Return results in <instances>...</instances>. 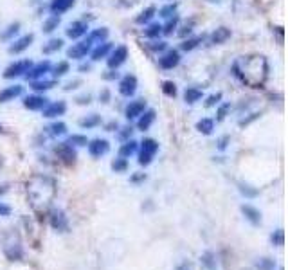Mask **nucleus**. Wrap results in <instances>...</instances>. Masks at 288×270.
<instances>
[{
  "instance_id": "1",
  "label": "nucleus",
  "mask_w": 288,
  "mask_h": 270,
  "mask_svg": "<svg viewBox=\"0 0 288 270\" xmlns=\"http://www.w3.org/2000/svg\"><path fill=\"white\" fill-rule=\"evenodd\" d=\"M56 194V182L47 175H34L27 182V196L34 205H49Z\"/></svg>"
},
{
  "instance_id": "2",
  "label": "nucleus",
  "mask_w": 288,
  "mask_h": 270,
  "mask_svg": "<svg viewBox=\"0 0 288 270\" xmlns=\"http://www.w3.org/2000/svg\"><path fill=\"white\" fill-rule=\"evenodd\" d=\"M157 152H159V142L155 141V139L151 137H146L142 139L141 142H139V150H137V162L139 166H150L151 162H153V159H155Z\"/></svg>"
},
{
  "instance_id": "3",
  "label": "nucleus",
  "mask_w": 288,
  "mask_h": 270,
  "mask_svg": "<svg viewBox=\"0 0 288 270\" xmlns=\"http://www.w3.org/2000/svg\"><path fill=\"white\" fill-rule=\"evenodd\" d=\"M92 47H94V45L87 38L76 40V43H72L71 47L67 49V58H69V60H76V62H83L90 54Z\"/></svg>"
},
{
  "instance_id": "4",
  "label": "nucleus",
  "mask_w": 288,
  "mask_h": 270,
  "mask_svg": "<svg viewBox=\"0 0 288 270\" xmlns=\"http://www.w3.org/2000/svg\"><path fill=\"white\" fill-rule=\"evenodd\" d=\"M128 58H130V51H128L126 45H113L108 58H106V65H108V69L117 71L119 67H123L126 63Z\"/></svg>"
},
{
  "instance_id": "5",
  "label": "nucleus",
  "mask_w": 288,
  "mask_h": 270,
  "mask_svg": "<svg viewBox=\"0 0 288 270\" xmlns=\"http://www.w3.org/2000/svg\"><path fill=\"white\" fill-rule=\"evenodd\" d=\"M180 60H182V56H180V51L168 47L164 52H161V54H159V58H157V63H159V67H161L162 71H173L175 67H179Z\"/></svg>"
},
{
  "instance_id": "6",
  "label": "nucleus",
  "mask_w": 288,
  "mask_h": 270,
  "mask_svg": "<svg viewBox=\"0 0 288 270\" xmlns=\"http://www.w3.org/2000/svg\"><path fill=\"white\" fill-rule=\"evenodd\" d=\"M31 65H33L31 60H16V62L9 63V65L5 67L2 78L4 80H14V78L25 76V72L31 69Z\"/></svg>"
},
{
  "instance_id": "7",
  "label": "nucleus",
  "mask_w": 288,
  "mask_h": 270,
  "mask_svg": "<svg viewBox=\"0 0 288 270\" xmlns=\"http://www.w3.org/2000/svg\"><path fill=\"white\" fill-rule=\"evenodd\" d=\"M137 87H139V80H137V76H135V74H124V76L119 80L117 90H119V94L123 95V97L130 99V97H133V95H135V92H137Z\"/></svg>"
},
{
  "instance_id": "8",
  "label": "nucleus",
  "mask_w": 288,
  "mask_h": 270,
  "mask_svg": "<svg viewBox=\"0 0 288 270\" xmlns=\"http://www.w3.org/2000/svg\"><path fill=\"white\" fill-rule=\"evenodd\" d=\"M51 67H52V62L51 60H42V62L38 63H33L31 69L25 72V80L27 81H36V80H43V78L51 74Z\"/></svg>"
},
{
  "instance_id": "9",
  "label": "nucleus",
  "mask_w": 288,
  "mask_h": 270,
  "mask_svg": "<svg viewBox=\"0 0 288 270\" xmlns=\"http://www.w3.org/2000/svg\"><path fill=\"white\" fill-rule=\"evenodd\" d=\"M54 153H56V157L65 164V166H74L76 164L78 153H76V148H72L71 144L60 142L58 146H54Z\"/></svg>"
},
{
  "instance_id": "10",
  "label": "nucleus",
  "mask_w": 288,
  "mask_h": 270,
  "mask_svg": "<svg viewBox=\"0 0 288 270\" xmlns=\"http://www.w3.org/2000/svg\"><path fill=\"white\" fill-rule=\"evenodd\" d=\"M34 42V34L29 33V34H22V36H18V38H14L13 42H9V47H7V52L9 54H22V52L27 51L31 45H33Z\"/></svg>"
},
{
  "instance_id": "11",
  "label": "nucleus",
  "mask_w": 288,
  "mask_h": 270,
  "mask_svg": "<svg viewBox=\"0 0 288 270\" xmlns=\"http://www.w3.org/2000/svg\"><path fill=\"white\" fill-rule=\"evenodd\" d=\"M87 33H89V22L85 20H74L72 24H69V27L65 29V36L71 40H81L85 38Z\"/></svg>"
},
{
  "instance_id": "12",
  "label": "nucleus",
  "mask_w": 288,
  "mask_h": 270,
  "mask_svg": "<svg viewBox=\"0 0 288 270\" xmlns=\"http://www.w3.org/2000/svg\"><path fill=\"white\" fill-rule=\"evenodd\" d=\"M87 150H89L90 157L99 159V157L106 155V153L110 152V141L101 139V137H96V139H92V141L87 142Z\"/></svg>"
},
{
  "instance_id": "13",
  "label": "nucleus",
  "mask_w": 288,
  "mask_h": 270,
  "mask_svg": "<svg viewBox=\"0 0 288 270\" xmlns=\"http://www.w3.org/2000/svg\"><path fill=\"white\" fill-rule=\"evenodd\" d=\"M146 108H148L146 99H142V97H139V99H133V101H130L126 106H124V117H126L130 123H132V121H137V117Z\"/></svg>"
},
{
  "instance_id": "14",
  "label": "nucleus",
  "mask_w": 288,
  "mask_h": 270,
  "mask_svg": "<svg viewBox=\"0 0 288 270\" xmlns=\"http://www.w3.org/2000/svg\"><path fill=\"white\" fill-rule=\"evenodd\" d=\"M49 223L51 227L58 232H69V218L67 214L63 213L62 209H52L51 214H49Z\"/></svg>"
},
{
  "instance_id": "15",
  "label": "nucleus",
  "mask_w": 288,
  "mask_h": 270,
  "mask_svg": "<svg viewBox=\"0 0 288 270\" xmlns=\"http://www.w3.org/2000/svg\"><path fill=\"white\" fill-rule=\"evenodd\" d=\"M24 85L20 83H13V85H7L4 89L0 90V104H5V103H11V101L18 99L24 95Z\"/></svg>"
},
{
  "instance_id": "16",
  "label": "nucleus",
  "mask_w": 288,
  "mask_h": 270,
  "mask_svg": "<svg viewBox=\"0 0 288 270\" xmlns=\"http://www.w3.org/2000/svg\"><path fill=\"white\" fill-rule=\"evenodd\" d=\"M22 103H24L25 110H31V112H42V110L47 106L49 99L43 94H31V95H25Z\"/></svg>"
},
{
  "instance_id": "17",
  "label": "nucleus",
  "mask_w": 288,
  "mask_h": 270,
  "mask_svg": "<svg viewBox=\"0 0 288 270\" xmlns=\"http://www.w3.org/2000/svg\"><path fill=\"white\" fill-rule=\"evenodd\" d=\"M112 49H113V43L110 42V40H106V42L94 45V47H92V51H90V54H89L90 62L96 63V62H101V60H106Z\"/></svg>"
},
{
  "instance_id": "18",
  "label": "nucleus",
  "mask_w": 288,
  "mask_h": 270,
  "mask_svg": "<svg viewBox=\"0 0 288 270\" xmlns=\"http://www.w3.org/2000/svg\"><path fill=\"white\" fill-rule=\"evenodd\" d=\"M65 114H67L65 101H52V103H47V106L42 110V115L45 119H58Z\"/></svg>"
},
{
  "instance_id": "19",
  "label": "nucleus",
  "mask_w": 288,
  "mask_h": 270,
  "mask_svg": "<svg viewBox=\"0 0 288 270\" xmlns=\"http://www.w3.org/2000/svg\"><path fill=\"white\" fill-rule=\"evenodd\" d=\"M157 112L153 108H146L141 115L137 117V130L139 132H148L151 128V124L155 123Z\"/></svg>"
},
{
  "instance_id": "20",
  "label": "nucleus",
  "mask_w": 288,
  "mask_h": 270,
  "mask_svg": "<svg viewBox=\"0 0 288 270\" xmlns=\"http://www.w3.org/2000/svg\"><path fill=\"white\" fill-rule=\"evenodd\" d=\"M241 213H243L245 220L251 223V225H254V227L261 225V211H260V209H256L254 205L243 204V205H241Z\"/></svg>"
},
{
  "instance_id": "21",
  "label": "nucleus",
  "mask_w": 288,
  "mask_h": 270,
  "mask_svg": "<svg viewBox=\"0 0 288 270\" xmlns=\"http://www.w3.org/2000/svg\"><path fill=\"white\" fill-rule=\"evenodd\" d=\"M232 36V31L229 27H225V25H222V27H216L211 33V36H209V40H211V43L213 45H222V43H225L227 40H231Z\"/></svg>"
},
{
  "instance_id": "22",
  "label": "nucleus",
  "mask_w": 288,
  "mask_h": 270,
  "mask_svg": "<svg viewBox=\"0 0 288 270\" xmlns=\"http://www.w3.org/2000/svg\"><path fill=\"white\" fill-rule=\"evenodd\" d=\"M110 38V29L108 27H99V29H92L87 33V40H89L92 45H97V43H103Z\"/></svg>"
},
{
  "instance_id": "23",
  "label": "nucleus",
  "mask_w": 288,
  "mask_h": 270,
  "mask_svg": "<svg viewBox=\"0 0 288 270\" xmlns=\"http://www.w3.org/2000/svg\"><path fill=\"white\" fill-rule=\"evenodd\" d=\"M76 0H52L51 5H49V9H51V14H58V16H62L63 13L67 11H71L74 7Z\"/></svg>"
},
{
  "instance_id": "24",
  "label": "nucleus",
  "mask_w": 288,
  "mask_h": 270,
  "mask_svg": "<svg viewBox=\"0 0 288 270\" xmlns=\"http://www.w3.org/2000/svg\"><path fill=\"white\" fill-rule=\"evenodd\" d=\"M78 124H80V128L83 130H94L103 124V117H101L99 114H89L85 115V117H81L80 121H78Z\"/></svg>"
},
{
  "instance_id": "25",
  "label": "nucleus",
  "mask_w": 288,
  "mask_h": 270,
  "mask_svg": "<svg viewBox=\"0 0 288 270\" xmlns=\"http://www.w3.org/2000/svg\"><path fill=\"white\" fill-rule=\"evenodd\" d=\"M203 99V90L200 87H186L184 90V103L186 104H196Z\"/></svg>"
},
{
  "instance_id": "26",
  "label": "nucleus",
  "mask_w": 288,
  "mask_h": 270,
  "mask_svg": "<svg viewBox=\"0 0 288 270\" xmlns=\"http://www.w3.org/2000/svg\"><path fill=\"white\" fill-rule=\"evenodd\" d=\"M155 16H157V7L155 5H148V7H144V9L135 16V24L146 25V24H150V22H153Z\"/></svg>"
},
{
  "instance_id": "27",
  "label": "nucleus",
  "mask_w": 288,
  "mask_h": 270,
  "mask_svg": "<svg viewBox=\"0 0 288 270\" xmlns=\"http://www.w3.org/2000/svg\"><path fill=\"white\" fill-rule=\"evenodd\" d=\"M56 87V80H36V81H31V90H33L34 94H43V92H47V90L54 89Z\"/></svg>"
},
{
  "instance_id": "28",
  "label": "nucleus",
  "mask_w": 288,
  "mask_h": 270,
  "mask_svg": "<svg viewBox=\"0 0 288 270\" xmlns=\"http://www.w3.org/2000/svg\"><path fill=\"white\" fill-rule=\"evenodd\" d=\"M20 29H22V24H20V22H13V24H9L0 33V40H2V42H13V40L18 36Z\"/></svg>"
},
{
  "instance_id": "29",
  "label": "nucleus",
  "mask_w": 288,
  "mask_h": 270,
  "mask_svg": "<svg viewBox=\"0 0 288 270\" xmlns=\"http://www.w3.org/2000/svg\"><path fill=\"white\" fill-rule=\"evenodd\" d=\"M4 252H5V256L9 258V261H18V260H22V256H24V251H22V247H20V242L5 243Z\"/></svg>"
},
{
  "instance_id": "30",
  "label": "nucleus",
  "mask_w": 288,
  "mask_h": 270,
  "mask_svg": "<svg viewBox=\"0 0 288 270\" xmlns=\"http://www.w3.org/2000/svg\"><path fill=\"white\" fill-rule=\"evenodd\" d=\"M71 72V63H69V60H62V62L58 63H52L51 67V74L54 80H60V78H63L65 74H69Z\"/></svg>"
},
{
  "instance_id": "31",
  "label": "nucleus",
  "mask_w": 288,
  "mask_h": 270,
  "mask_svg": "<svg viewBox=\"0 0 288 270\" xmlns=\"http://www.w3.org/2000/svg\"><path fill=\"white\" fill-rule=\"evenodd\" d=\"M139 150V142L135 139H130V141H124L119 148V157H124V159H130L132 155H135Z\"/></svg>"
},
{
  "instance_id": "32",
  "label": "nucleus",
  "mask_w": 288,
  "mask_h": 270,
  "mask_svg": "<svg viewBox=\"0 0 288 270\" xmlns=\"http://www.w3.org/2000/svg\"><path fill=\"white\" fill-rule=\"evenodd\" d=\"M142 34H144L148 40H159V36H162V24H159V22H150V24L144 25Z\"/></svg>"
},
{
  "instance_id": "33",
  "label": "nucleus",
  "mask_w": 288,
  "mask_h": 270,
  "mask_svg": "<svg viewBox=\"0 0 288 270\" xmlns=\"http://www.w3.org/2000/svg\"><path fill=\"white\" fill-rule=\"evenodd\" d=\"M60 24H62V16H58V14H51L47 20H43L42 31L45 34H52L58 27H60Z\"/></svg>"
},
{
  "instance_id": "34",
  "label": "nucleus",
  "mask_w": 288,
  "mask_h": 270,
  "mask_svg": "<svg viewBox=\"0 0 288 270\" xmlns=\"http://www.w3.org/2000/svg\"><path fill=\"white\" fill-rule=\"evenodd\" d=\"M200 261H202V267L205 270H218V260L216 254L213 251H205L200 256Z\"/></svg>"
},
{
  "instance_id": "35",
  "label": "nucleus",
  "mask_w": 288,
  "mask_h": 270,
  "mask_svg": "<svg viewBox=\"0 0 288 270\" xmlns=\"http://www.w3.org/2000/svg\"><path fill=\"white\" fill-rule=\"evenodd\" d=\"M214 126H216V123H214V119L211 117H202L198 123H196V130H198L202 135H213Z\"/></svg>"
},
{
  "instance_id": "36",
  "label": "nucleus",
  "mask_w": 288,
  "mask_h": 270,
  "mask_svg": "<svg viewBox=\"0 0 288 270\" xmlns=\"http://www.w3.org/2000/svg\"><path fill=\"white\" fill-rule=\"evenodd\" d=\"M63 45H65L63 38H51L47 43H43L42 52L43 54H56L58 51H62Z\"/></svg>"
},
{
  "instance_id": "37",
  "label": "nucleus",
  "mask_w": 288,
  "mask_h": 270,
  "mask_svg": "<svg viewBox=\"0 0 288 270\" xmlns=\"http://www.w3.org/2000/svg\"><path fill=\"white\" fill-rule=\"evenodd\" d=\"M180 24V16L179 14H175V16H171V18H168L162 24V34L164 36H173V34L177 33V27H179Z\"/></svg>"
},
{
  "instance_id": "38",
  "label": "nucleus",
  "mask_w": 288,
  "mask_h": 270,
  "mask_svg": "<svg viewBox=\"0 0 288 270\" xmlns=\"http://www.w3.org/2000/svg\"><path fill=\"white\" fill-rule=\"evenodd\" d=\"M200 43H202V36H188V38H184L180 42V51L191 52L198 47Z\"/></svg>"
},
{
  "instance_id": "39",
  "label": "nucleus",
  "mask_w": 288,
  "mask_h": 270,
  "mask_svg": "<svg viewBox=\"0 0 288 270\" xmlns=\"http://www.w3.org/2000/svg\"><path fill=\"white\" fill-rule=\"evenodd\" d=\"M45 130H47V133L51 137H62V135L67 133V124L62 123V121H54V123L49 124Z\"/></svg>"
},
{
  "instance_id": "40",
  "label": "nucleus",
  "mask_w": 288,
  "mask_h": 270,
  "mask_svg": "<svg viewBox=\"0 0 288 270\" xmlns=\"http://www.w3.org/2000/svg\"><path fill=\"white\" fill-rule=\"evenodd\" d=\"M110 168H112L115 173H126L128 168H130V162H128V159H124V157H117V159L112 161Z\"/></svg>"
},
{
  "instance_id": "41",
  "label": "nucleus",
  "mask_w": 288,
  "mask_h": 270,
  "mask_svg": "<svg viewBox=\"0 0 288 270\" xmlns=\"http://www.w3.org/2000/svg\"><path fill=\"white\" fill-rule=\"evenodd\" d=\"M231 110H232V104L231 103H220L216 106V123H222V121H225L227 115L231 114Z\"/></svg>"
},
{
  "instance_id": "42",
  "label": "nucleus",
  "mask_w": 288,
  "mask_h": 270,
  "mask_svg": "<svg viewBox=\"0 0 288 270\" xmlns=\"http://www.w3.org/2000/svg\"><path fill=\"white\" fill-rule=\"evenodd\" d=\"M177 9H179V4H166V5H162L161 9L157 11V14H159L161 18L168 20V18H171V16H175Z\"/></svg>"
},
{
  "instance_id": "43",
  "label": "nucleus",
  "mask_w": 288,
  "mask_h": 270,
  "mask_svg": "<svg viewBox=\"0 0 288 270\" xmlns=\"http://www.w3.org/2000/svg\"><path fill=\"white\" fill-rule=\"evenodd\" d=\"M161 89H162V94H164L166 97H177V94H179L175 81H171V80L162 81V87H161Z\"/></svg>"
},
{
  "instance_id": "44",
  "label": "nucleus",
  "mask_w": 288,
  "mask_h": 270,
  "mask_svg": "<svg viewBox=\"0 0 288 270\" xmlns=\"http://www.w3.org/2000/svg\"><path fill=\"white\" fill-rule=\"evenodd\" d=\"M67 144H71L72 148H81V146H87V142H89V139L85 137V135H81V133H72L71 137L67 139Z\"/></svg>"
},
{
  "instance_id": "45",
  "label": "nucleus",
  "mask_w": 288,
  "mask_h": 270,
  "mask_svg": "<svg viewBox=\"0 0 288 270\" xmlns=\"http://www.w3.org/2000/svg\"><path fill=\"white\" fill-rule=\"evenodd\" d=\"M193 29H194V20H191V22H186L184 25L179 24L175 34H179L180 38L184 40V38H188V36H191V34H193Z\"/></svg>"
},
{
  "instance_id": "46",
  "label": "nucleus",
  "mask_w": 288,
  "mask_h": 270,
  "mask_svg": "<svg viewBox=\"0 0 288 270\" xmlns=\"http://www.w3.org/2000/svg\"><path fill=\"white\" fill-rule=\"evenodd\" d=\"M148 49L151 52H155V54H161V52H164L168 49V42H164V40H150Z\"/></svg>"
},
{
  "instance_id": "47",
  "label": "nucleus",
  "mask_w": 288,
  "mask_h": 270,
  "mask_svg": "<svg viewBox=\"0 0 288 270\" xmlns=\"http://www.w3.org/2000/svg\"><path fill=\"white\" fill-rule=\"evenodd\" d=\"M222 99H223V94H222V92L211 94V95L207 97V99L203 101V106H205V108H216L218 104L222 103Z\"/></svg>"
},
{
  "instance_id": "48",
  "label": "nucleus",
  "mask_w": 288,
  "mask_h": 270,
  "mask_svg": "<svg viewBox=\"0 0 288 270\" xmlns=\"http://www.w3.org/2000/svg\"><path fill=\"white\" fill-rule=\"evenodd\" d=\"M258 270H274L276 269V261L272 258H260L258 263H256Z\"/></svg>"
},
{
  "instance_id": "49",
  "label": "nucleus",
  "mask_w": 288,
  "mask_h": 270,
  "mask_svg": "<svg viewBox=\"0 0 288 270\" xmlns=\"http://www.w3.org/2000/svg\"><path fill=\"white\" fill-rule=\"evenodd\" d=\"M240 193L243 194L245 198H256V196L260 194V191L254 189V187L249 185V184H240Z\"/></svg>"
},
{
  "instance_id": "50",
  "label": "nucleus",
  "mask_w": 288,
  "mask_h": 270,
  "mask_svg": "<svg viewBox=\"0 0 288 270\" xmlns=\"http://www.w3.org/2000/svg\"><path fill=\"white\" fill-rule=\"evenodd\" d=\"M270 242H272V245H276V247H283V243H285V232H283V229H278V231L272 232V236H270Z\"/></svg>"
},
{
  "instance_id": "51",
  "label": "nucleus",
  "mask_w": 288,
  "mask_h": 270,
  "mask_svg": "<svg viewBox=\"0 0 288 270\" xmlns=\"http://www.w3.org/2000/svg\"><path fill=\"white\" fill-rule=\"evenodd\" d=\"M133 132L135 130L132 128V126H124V128H121V132H119V141L124 142V141H130L133 135Z\"/></svg>"
},
{
  "instance_id": "52",
  "label": "nucleus",
  "mask_w": 288,
  "mask_h": 270,
  "mask_svg": "<svg viewBox=\"0 0 288 270\" xmlns=\"http://www.w3.org/2000/svg\"><path fill=\"white\" fill-rule=\"evenodd\" d=\"M110 101H112V90L104 87V89H101V92H99V103L108 104Z\"/></svg>"
},
{
  "instance_id": "53",
  "label": "nucleus",
  "mask_w": 288,
  "mask_h": 270,
  "mask_svg": "<svg viewBox=\"0 0 288 270\" xmlns=\"http://www.w3.org/2000/svg\"><path fill=\"white\" fill-rule=\"evenodd\" d=\"M76 104H80V106H85V104H90L92 103V95L90 94H81L78 97H74Z\"/></svg>"
},
{
  "instance_id": "54",
  "label": "nucleus",
  "mask_w": 288,
  "mask_h": 270,
  "mask_svg": "<svg viewBox=\"0 0 288 270\" xmlns=\"http://www.w3.org/2000/svg\"><path fill=\"white\" fill-rule=\"evenodd\" d=\"M261 114L260 112H254V114H249V117H243L240 119V126H249V124L252 123V121H256V119H260Z\"/></svg>"
},
{
  "instance_id": "55",
  "label": "nucleus",
  "mask_w": 288,
  "mask_h": 270,
  "mask_svg": "<svg viewBox=\"0 0 288 270\" xmlns=\"http://www.w3.org/2000/svg\"><path fill=\"white\" fill-rule=\"evenodd\" d=\"M218 150H220V152H223V150H227V146H229V144H231V135H223V137H220L218 139Z\"/></svg>"
},
{
  "instance_id": "56",
  "label": "nucleus",
  "mask_w": 288,
  "mask_h": 270,
  "mask_svg": "<svg viewBox=\"0 0 288 270\" xmlns=\"http://www.w3.org/2000/svg\"><path fill=\"white\" fill-rule=\"evenodd\" d=\"M146 179H148L146 173H141V171H137V173H133V175L130 177V182H132V184H141V182H144Z\"/></svg>"
},
{
  "instance_id": "57",
  "label": "nucleus",
  "mask_w": 288,
  "mask_h": 270,
  "mask_svg": "<svg viewBox=\"0 0 288 270\" xmlns=\"http://www.w3.org/2000/svg\"><path fill=\"white\" fill-rule=\"evenodd\" d=\"M103 80H106V81H115V80H119V72L115 71V69H108V71H106V72L103 74Z\"/></svg>"
},
{
  "instance_id": "58",
  "label": "nucleus",
  "mask_w": 288,
  "mask_h": 270,
  "mask_svg": "<svg viewBox=\"0 0 288 270\" xmlns=\"http://www.w3.org/2000/svg\"><path fill=\"white\" fill-rule=\"evenodd\" d=\"M11 213H13V209L4 202H0V216H11Z\"/></svg>"
},
{
  "instance_id": "59",
  "label": "nucleus",
  "mask_w": 288,
  "mask_h": 270,
  "mask_svg": "<svg viewBox=\"0 0 288 270\" xmlns=\"http://www.w3.org/2000/svg\"><path fill=\"white\" fill-rule=\"evenodd\" d=\"M78 85H81V80H72V81H69L65 87H63V90H65V92H71V90L78 89Z\"/></svg>"
},
{
  "instance_id": "60",
  "label": "nucleus",
  "mask_w": 288,
  "mask_h": 270,
  "mask_svg": "<svg viewBox=\"0 0 288 270\" xmlns=\"http://www.w3.org/2000/svg\"><path fill=\"white\" fill-rule=\"evenodd\" d=\"M177 270H193V263H191V261H182V263L177 267Z\"/></svg>"
},
{
  "instance_id": "61",
  "label": "nucleus",
  "mask_w": 288,
  "mask_h": 270,
  "mask_svg": "<svg viewBox=\"0 0 288 270\" xmlns=\"http://www.w3.org/2000/svg\"><path fill=\"white\" fill-rule=\"evenodd\" d=\"M117 128H119L117 121H110V123L106 124V126H104V130H106V132H115Z\"/></svg>"
},
{
  "instance_id": "62",
  "label": "nucleus",
  "mask_w": 288,
  "mask_h": 270,
  "mask_svg": "<svg viewBox=\"0 0 288 270\" xmlns=\"http://www.w3.org/2000/svg\"><path fill=\"white\" fill-rule=\"evenodd\" d=\"M80 72H89L90 71V63H83V65H80V69H78Z\"/></svg>"
},
{
  "instance_id": "63",
  "label": "nucleus",
  "mask_w": 288,
  "mask_h": 270,
  "mask_svg": "<svg viewBox=\"0 0 288 270\" xmlns=\"http://www.w3.org/2000/svg\"><path fill=\"white\" fill-rule=\"evenodd\" d=\"M205 2H209V4H220L222 0H205Z\"/></svg>"
},
{
  "instance_id": "64",
  "label": "nucleus",
  "mask_w": 288,
  "mask_h": 270,
  "mask_svg": "<svg viewBox=\"0 0 288 270\" xmlns=\"http://www.w3.org/2000/svg\"><path fill=\"white\" fill-rule=\"evenodd\" d=\"M2 132H4V126H2V124H0V133H2Z\"/></svg>"
}]
</instances>
